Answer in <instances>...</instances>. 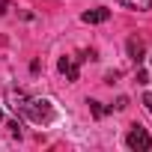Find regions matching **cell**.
<instances>
[{"label":"cell","mask_w":152,"mask_h":152,"mask_svg":"<svg viewBox=\"0 0 152 152\" xmlns=\"http://www.w3.org/2000/svg\"><path fill=\"white\" fill-rule=\"evenodd\" d=\"M18 113L27 116V119H33V122H51V119H54V104H51L48 99H30V96H27V99L21 102Z\"/></svg>","instance_id":"1"},{"label":"cell","mask_w":152,"mask_h":152,"mask_svg":"<svg viewBox=\"0 0 152 152\" xmlns=\"http://www.w3.org/2000/svg\"><path fill=\"white\" fill-rule=\"evenodd\" d=\"M125 143H128V149H134V152H146V149H152V137H149V131H146L140 122H134V125L128 128Z\"/></svg>","instance_id":"2"},{"label":"cell","mask_w":152,"mask_h":152,"mask_svg":"<svg viewBox=\"0 0 152 152\" xmlns=\"http://www.w3.org/2000/svg\"><path fill=\"white\" fill-rule=\"evenodd\" d=\"M57 66H60V72L66 75V81H72V84H75V81L81 78V69H78V66H81V57H60V63H57Z\"/></svg>","instance_id":"3"},{"label":"cell","mask_w":152,"mask_h":152,"mask_svg":"<svg viewBox=\"0 0 152 152\" xmlns=\"http://www.w3.org/2000/svg\"><path fill=\"white\" fill-rule=\"evenodd\" d=\"M125 51H128L131 63H137V66L146 60V45H143V39H137V36H128V42H125Z\"/></svg>","instance_id":"4"},{"label":"cell","mask_w":152,"mask_h":152,"mask_svg":"<svg viewBox=\"0 0 152 152\" xmlns=\"http://www.w3.org/2000/svg\"><path fill=\"white\" fill-rule=\"evenodd\" d=\"M107 18H110V9H104V6L90 9V12H84V15H81V21H84V24H104Z\"/></svg>","instance_id":"5"},{"label":"cell","mask_w":152,"mask_h":152,"mask_svg":"<svg viewBox=\"0 0 152 152\" xmlns=\"http://www.w3.org/2000/svg\"><path fill=\"white\" fill-rule=\"evenodd\" d=\"M119 6H125V9H137V12H146V9H152V0H116Z\"/></svg>","instance_id":"6"},{"label":"cell","mask_w":152,"mask_h":152,"mask_svg":"<svg viewBox=\"0 0 152 152\" xmlns=\"http://www.w3.org/2000/svg\"><path fill=\"white\" fill-rule=\"evenodd\" d=\"M87 104H90V110H93V116H96V119H102V116H104V113H107V107H104V104H102V102H96V99H90V102H87Z\"/></svg>","instance_id":"7"},{"label":"cell","mask_w":152,"mask_h":152,"mask_svg":"<svg viewBox=\"0 0 152 152\" xmlns=\"http://www.w3.org/2000/svg\"><path fill=\"white\" fill-rule=\"evenodd\" d=\"M9 134L12 137H21V122H9Z\"/></svg>","instance_id":"8"},{"label":"cell","mask_w":152,"mask_h":152,"mask_svg":"<svg viewBox=\"0 0 152 152\" xmlns=\"http://www.w3.org/2000/svg\"><path fill=\"white\" fill-rule=\"evenodd\" d=\"M113 107H116V110H125V107H128V99H125V96H119V99H116V104H113Z\"/></svg>","instance_id":"9"},{"label":"cell","mask_w":152,"mask_h":152,"mask_svg":"<svg viewBox=\"0 0 152 152\" xmlns=\"http://www.w3.org/2000/svg\"><path fill=\"white\" fill-rule=\"evenodd\" d=\"M143 104H146V110L152 113V93H146V96H143Z\"/></svg>","instance_id":"10"},{"label":"cell","mask_w":152,"mask_h":152,"mask_svg":"<svg viewBox=\"0 0 152 152\" xmlns=\"http://www.w3.org/2000/svg\"><path fill=\"white\" fill-rule=\"evenodd\" d=\"M137 84H149V75L146 72H137Z\"/></svg>","instance_id":"11"},{"label":"cell","mask_w":152,"mask_h":152,"mask_svg":"<svg viewBox=\"0 0 152 152\" xmlns=\"http://www.w3.org/2000/svg\"><path fill=\"white\" fill-rule=\"evenodd\" d=\"M6 9H9V0H0V15H6Z\"/></svg>","instance_id":"12"},{"label":"cell","mask_w":152,"mask_h":152,"mask_svg":"<svg viewBox=\"0 0 152 152\" xmlns=\"http://www.w3.org/2000/svg\"><path fill=\"white\" fill-rule=\"evenodd\" d=\"M0 119H3V110H0Z\"/></svg>","instance_id":"13"}]
</instances>
